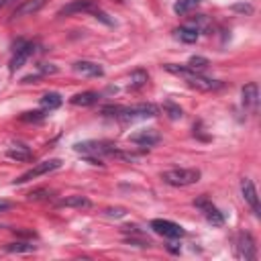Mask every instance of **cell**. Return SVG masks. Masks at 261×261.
<instances>
[{"mask_svg": "<svg viewBox=\"0 0 261 261\" xmlns=\"http://www.w3.org/2000/svg\"><path fill=\"white\" fill-rule=\"evenodd\" d=\"M104 116H112L118 120H137V118H151L159 114V108L151 102H141L133 106H104L102 108Z\"/></svg>", "mask_w": 261, "mask_h": 261, "instance_id": "1", "label": "cell"}, {"mask_svg": "<svg viewBox=\"0 0 261 261\" xmlns=\"http://www.w3.org/2000/svg\"><path fill=\"white\" fill-rule=\"evenodd\" d=\"M163 67H165L169 73L181 75L190 88H196V90H200V92H212V90H218V88L222 86V84L216 82V80H210V77L200 75L198 71H192L188 65H173V63H167V65H163Z\"/></svg>", "mask_w": 261, "mask_h": 261, "instance_id": "2", "label": "cell"}, {"mask_svg": "<svg viewBox=\"0 0 261 261\" xmlns=\"http://www.w3.org/2000/svg\"><path fill=\"white\" fill-rule=\"evenodd\" d=\"M161 179L167 186L186 188V186H192V184L200 181V169H194V167H175V169L163 171L161 173Z\"/></svg>", "mask_w": 261, "mask_h": 261, "instance_id": "3", "label": "cell"}, {"mask_svg": "<svg viewBox=\"0 0 261 261\" xmlns=\"http://www.w3.org/2000/svg\"><path fill=\"white\" fill-rule=\"evenodd\" d=\"M61 167V159H47V161H41V163H37L35 167H31L29 171H24L18 179H14V184H27V181H31V179H35V177H39V175H45V173H49V171H55V169H59Z\"/></svg>", "mask_w": 261, "mask_h": 261, "instance_id": "4", "label": "cell"}, {"mask_svg": "<svg viewBox=\"0 0 261 261\" xmlns=\"http://www.w3.org/2000/svg\"><path fill=\"white\" fill-rule=\"evenodd\" d=\"M149 226H151L157 234H161V237H165V239H179V237L186 234V230H184L179 224H175V222H171V220H163V218L151 220Z\"/></svg>", "mask_w": 261, "mask_h": 261, "instance_id": "5", "label": "cell"}, {"mask_svg": "<svg viewBox=\"0 0 261 261\" xmlns=\"http://www.w3.org/2000/svg\"><path fill=\"white\" fill-rule=\"evenodd\" d=\"M194 204L202 210V214L206 216V220H208L212 226H222V224H224V216H222V212H220L214 204H210L206 198H200V200H196Z\"/></svg>", "mask_w": 261, "mask_h": 261, "instance_id": "6", "label": "cell"}, {"mask_svg": "<svg viewBox=\"0 0 261 261\" xmlns=\"http://www.w3.org/2000/svg\"><path fill=\"white\" fill-rule=\"evenodd\" d=\"M128 141L135 145H141V147H153L161 141V135L155 128H141V130L128 135Z\"/></svg>", "mask_w": 261, "mask_h": 261, "instance_id": "7", "label": "cell"}, {"mask_svg": "<svg viewBox=\"0 0 261 261\" xmlns=\"http://www.w3.org/2000/svg\"><path fill=\"white\" fill-rule=\"evenodd\" d=\"M33 53V43L29 41H16L14 45V55L10 59V69L16 71L18 67H22V63L29 59V55Z\"/></svg>", "mask_w": 261, "mask_h": 261, "instance_id": "8", "label": "cell"}, {"mask_svg": "<svg viewBox=\"0 0 261 261\" xmlns=\"http://www.w3.org/2000/svg\"><path fill=\"white\" fill-rule=\"evenodd\" d=\"M237 249H239V257L245 259V261H253L257 257V247H255V241H253V237L249 232H241L239 234Z\"/></svg>", "mask_w": 261, "mask_h": 261, "instance_id": "9", "label": "cell"}, {"mask_svg": "<svg viewBox=\"0 0 261 261\" xmlns=\"http://www.w3.org/2000/svg\"><path fill=\"white\" fill-rule=\"evenodd\" d=\"M241 192H243V198H245V202L251 206V210L259 216L261 214V208H259V196H257V190H255V186H253V181L249 179V177H245L243 181H241Z\"/></svg>", "mask_w": 261, "mask_h": 261, "instance_id": "10", "label": "cell"}, {"mask_svg": "<svg viewBox=\"0 0 261 261\" xmlns=\"http://www.w3.org/2000/svg\"><path fill=\"white\" fill-rule=\"evenodd\" d=\"M73 71L80 73V75H86V77H102L104 75V69L100 63H94V61H75L73 63Z\"/></svg>", "mask_w": 261, "mask_h": 261, "instance_id": "11", "label": "cell"}, {"mask_svg": "<svg viewBox=\"0 0 261 261\" xmlns=\"http://www.w3.org/2000/svg\"><path fill=\"white\" fill-rule=\"evenodd\" d=\"M96 10V2L94 0H73L69 4H65L63 8H59V16L63 14H75V12H94Z\"/></svg>", "mask_w": 261, "mask_h": 261, "instance_id": "12", "label": "cell"}, {"mask_svg": "<svg viewBox=\"0 0 261 261\" xmlns=\"http://www.w3.org/2000/svg\"><path fill=\"white\" fill-rule=\"evenodd\" d=\"M257 102H259V88H257V84H247L245 88H243V104H245V108H251L253 112L257 110Z\"/></svg>", "mask_w": 261, "mask_h": 261, "instance_id": "13", "label": "cell"}, {"mask_svg": "<svg viewBox=\"0 0 261 261\" xmlns=\"http://www.w3.org/2000/svg\"><path fill=\"white\" fill-rule=\"evenodd\" d=\"M90 200L86 198V196H69V198H63V200H59V204L57 206H61V208H90Z\"/></svg>", "mask_w": 261, "mask_h": 261, "instance_id": "14", "label": "cell"}, {"mask_svg": "<svg viewBox=\"0 0 261 261\" xmlns=\"http://www.w3.org/2000/svg\"><path fill=\"white\" fill-rule=\"evenodd\" d=\"M98 98L100 96L96 92H82V94H75L73 98H69V102L73 106H92V104L98 102Z\"/></svg>", "mask_w": 261, "mask_h": 261, "instance_id": "15", "label": "cell"}, {"mask_svg": "<svg viewBox=\"0 0 261 261\" xmlns=\"http://www.w3.org/2000/svg\"><path fill=\"white\" fill-rule=\"evenodd\" d=\"M45 4V0H29V2H24V4H20L14 12H12V16L16 18V16H24V14H33V12H37L41 6Z\"/></svg>", "mask_w": 261, "mask_h": 261, "instance_id": "16", "label": "cell"}, {"mask_svg": "<svg viewBox=\"0 0 261 261\" xmlns=\"http://www.w3.org/2000/svg\"><path fill=\"white\" fill-rule=\"evenodd\" d=\"M175 37L179 39V41H184V43H196L198 41V37H200V33L194 29V27H179V29H175Z\"/></svg>", "mask_w": 261, "mask_h": 261, "instance_id": "17", "label": "cell"}, {"mask_svg": "<svg viewBox=\"0 0 261 261\" xmlns=\"http://www.w3.org/2000/svg\"><path fill=\"white\" fill-rule=\"evenodd\" d=\"M61 96L57 94V92H47V94H43L41 96V106L45 108V110H55V108H59L61 106Z\"/></svg>", "mask_w": 261, "mask_h": 261, "instance_id": "18", "label": "cell"}, {"mask_svg": "<svg viewBox=\"0 0 261 261\" xmlns=\"http://www.w3.org/2000/svg\"><path fill=\"white\" fill-rule=\"evenodd\" d=\"M6 155H8L10 159H16V161H29V159L33 157L31 149L24 147V145H14V147H10Z\"/></svg>", "mask_w": 261, "mask_h": 261, "instance_id": "19", "label": "cell"}, {"mask_svg": "<svg viewBox=\"0 0 261 261\" xmlns=\"http://www.w3.org/2000/svg\"><path fill=\"white\" fill-rule=\"evenodd\" d=\"M200 2H202V0H177V2L173 4V10H175L177 14H186V12L194 10Z\"/></svg>", "mask_w": 261, "mask_h": 261, "instance_id": "20", "label": "cell"}, {"mask_svg": "<svg viewBox=\"0 0 261 261\" xmlns=\"http://www.w3.org/2000/svg\"><path fill=\"white\" fill-rule=\"evenodd\" d=\"M6 251H10V253H31V251H35V245H29V243H10V245H6Z\"/></svg>", "mask_w": 261, "mask_h": 261, "instance_id": "21", "label": "cell"}, {"mask_svg": "<svg viewBox=\"0 0 261 261\" xmlns=\"http://www.w3.org/2000/svg\"><path fill=\"white\" fill-rule=\"evenodd\" d=\"M145 82H147V73L145 71H135L133 75H130V82H128V88H141V86H145Z\"/></svg>", "mask_w": 261, "mask_h": 261, "instance_id": "22", "label": "cell"}, {"mask_svg": "<svg viewBox=\"0 0 261 261\" xmlns=\"http://www.w3.org/2000/svg\"><path fill=\"white\" fill-rule=\"evenodd\" d=\"M206 65H208V59H206V57H192V59L188 61V67H190L192 71H198V73H200Z\"/></svg>", "mask_w": 261, "mask_h": 261, "instance_id": "23", "label": "cell"}, {"mask_svg": "<svg viewBox=\"0 0 261 261\" xmlns=\"http://www.w3.org/2000/svg\"><path fill=\"white\" fill-rule=\"evenodd\" d=\"M165 112H167V116H169L171 120H177V118H181V116H184L181 108H179V106H175V104H171V102H167V104H165Z\"/></svg>", "mask_w": 261, "mask_h": 261, "instance_id": "24", "label": "cell"}, {"mask_svg": "<svg viewBox=\"0 0 261 261\" xmlns=\"http://www.w3.org/2000/svg\"><path fill=\"white\" fill-rule=\"evenodd\" d=\"M106 214H108V216H114V218H120V216L126 214V210H124V208H108Z\"/></svg>", "mask_w": 261, "mask_h": 261, "instance_id": "25", "label": "cell"}, {"mask_svg": "<svg viewBox=\"0 0 261 261\" xmlns=\"http://www.w3.org/2000/svg\"><path fill=\"white\" fill-rule=\"evenodd\" d=\"M6 208H10V202H0V210H6Z\"/></svg>", "mask_w": 261, "mask_h": 261, "instance_id": "26", "label": "cell"}]
</instances>
